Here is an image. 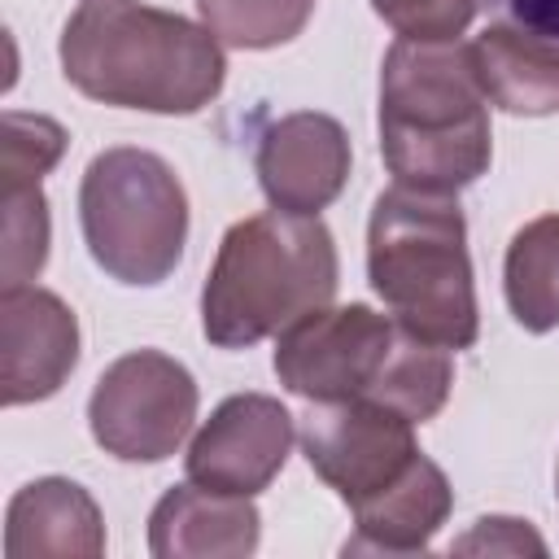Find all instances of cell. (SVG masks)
Wrapping results in <instances>:
<instances>
[{
    "instance_id": "6da1fadb",
    "label": "cell",
    "mask_w": 559,
    "mask_h": 559,
    "mask_svg": "<svg viewBox=\"0 0 559 559\" xmlns=\"http://www.w3.org/2000/svg\"><path fill=\"white\" fill-rule=\"evenodd\" d=\"M57 52L87 100L144 114H201L227 79L223 44L205 26L140 0H83Z\"/></svg>"
},
{
    "instance_id": "7a4b0ae2",
    "label": "cell",
    "mask_w": 559,
    "mask_h": 559,
    "mask_svg": "<svg viewBox=\"0 0 559 559\" xmlns=\"http://www.w3.org/2000/svg\"><path fill=\"white\" fill-rule=\"evenodd\" d=\"M380 157L402 188L459 192L489 170V96L459 39H397L380 70Z\"/></svg>"
},
{
    "instance_id": "3957f363",
    "label": "cell",
    "mask_w": 559,
    "mask_h": 559,
    "mask_svg": "<svg viewBox=\"0 0 559 559\" xmlns=\"http://www.w3.org/2000/svg\"><path fill=\"white\" fill-rule=\"evenodd\" d=\"M275 376L306 402H380L406 419H432L454 384L450 349L419 341L371 306H319L275 341Z\"/></svg>"
},
{
    "instance_id": "277c9868",
    "label": "cell",
    "mask_w": 559,
    "mask_h": 559,
    "mask_svg": "<svg viewBox=\"0 0 559 559\" xmlns=\"http://www.w3.org/2000/svg\"><path fill=\"white\" fill-rule=\"evenodd\" d=\"M336 280V240L319 214H249L218 240L201 288V332L218 349H249L332 306Z\"/></svg>"
},
{
    "instance_id": "5b68a950",
    "label": "cell",
    "mask_w": 559,
    "mask_h": 559,
    "mask_svg": "<svg viewBox=\"0 0 559 559\" xmlns=\"http://www.w3.org/2000/svg\"><path fill=\"white\" fill-rule=\"evenodd\" d=\"M367 280L389 314L428 345L467 349L480 336L467 218L454 192L393 183L367 223Z\"/></svg>"
},
{
    "instance_id": "8992f818",
    "label": "cell",
    "mask_w": 559,
    "mask_h": 559,
    "mask_svg": "<svg viewBox=\"0 0 559 559\" xmlns=\"http://www.w3.org/2000/svg\"><path fill=\"white\" fill-rule=\"evenodd\" d=\"M79 223L92 262L118 284H162L188 240L179 175L148 148H105L79 183Z\"/></svg>"
},
{
    "instance_id": "52a82bcc",
    "label": "cell",
    "mask_w": 559,
    "mask_h": 559,
    "mask_svg": "<svg viewBox=\"0 0 559 559\" xmlns=\"http://www.w3.org/2000/svg\"><path fill=\"white\" fill-rule=\"evenodd\" d=\"M197 402V380L179 358L131 349L100 371L87 397V428L122 463H162L188 441Z\"/></svg>"
},
{
    "instance_id": "ba28073f",
    "label": "cell",
    "mask_w": 559,
    "mask_h": 559,
    "mask_svg": "<svg viewBox=\"0 0 559 559\" xmlns=\"http://www.w3.org/2000/svg\"><path fill=\"white\" fill-rule=\"evenodd\" d=\"M301 454L319 472V480L332 485L354 511L411 472V463L419 459L415 419L362 397L310 402V411L301 415Z\"/></svg>"
},
{
    "instance_id": "9c48e42d",
    "label": "cell",
    "mask_w": 559,
    "mask_h": 559,
    "mask_svg": "<svg viewBox=\"0 0 559 559\" xmlns=\"http://www.w3.org/2000/svg\"><path fill=\"white\" fill-rule=\"evenodd\" d=\"M293 437H297V428L280 397L236 393V397L218 402L214 415L197 428V437L183 454L188 480L218 489V493L253 498L284 472V463L293 454Z\"/></svg>"
},
{
    "instance_id": "30bf717a",
    "label": "cell",
    "mask_w": 559,
    "mask_h": 559,
    "mask_svg": "<svg viewBox=\"0 0 559 559\" xmlns=\"http://www.w3.org/2000/svg\"><path fill=\"white\" fill-rule=\"evenodd\" d=\"M79 362L74 310L39 288L13 284L0 293V402L26 406L52 397Z\"/></svg>"
},
{
    "instance_id": "8fae6325",
    "label": "cell",
    "mask_w": 559,
    "mask_h": 559,
    "mask_svg": "<svg viewBox=\"0 0 559 559\" xmlns=\"http://www.w3.org/2000/svg\"><path fill=\"white\" fill-rule=\"evenodd\" d=\"M349 135L332 114L297 109L275 118L258 140V183L275 210L319 214L349 183Z\"/></svg>"
},
{
    "instance_id": "7c38bea8",
    "label": "cell",
    "mask_w": 559,
    "mask_h": 559,
    "mask_svg": "<svg viewBox=\"0 0 559 559\" xmlns=\"http://www.w3.org/2000/svg\"><path fill=\"white\" fill-rule=\"evenodd\" d=\"M262 515L240 493H218L197 480L175 485L148 515V550L157 559H245L258 550Z\"/></svg>"
},
{
    "instance_id": "4fadbf2b",
    "label": "cell",
    "mask_w": 559,
    "mask_h": 559,
    "mask_svg": "<svg viewBox=\"0 0 559 559\" xmlns=\"http://www.w3.org/2000/svg\"><path fill=\"white\" fill-rule=\"evenodd\" d=\"M9 559H96L105 555V520L96 498L66 476L22 485L4 511Z\"/></svg>"
},
{
    "instance_id": "5bb4252c",
    "label": "cell",
    "mask_w": 559,
    "mask_h": 559,
    "mask_svg": "<svg viewBox=\"0 0 559 559\" xmlns=\"http://www.w3.org/2000/svg\"><path fill=\"white\" fill-rule=\"evenodd\" d=\"M450 507H454V489H450L445 472L428 454H419L406 476H397L389 489H380L376 498L354 507V537L345 542V555H362V550H376V555L428 550V542L445 524Z\"/></svg>"
},
{
    "instance_id": "9a60e30c",
    "label": "cell",
    "mask_w": 559,
    "mask_h": 559,
    "mask_svg": "<svg viewBox=\"0 0 559 559\" xmlns=\"http://www.w3.org/2000/svg\"><path fill=\"white\" fill-rule=\"evenodd\" d=\"M467 52L489 105L524 118L559 114V39L555 35L493 22L467 44Z\"/></svg>"
},
{
    "instance_id": "2e32d148",
    "label": "cell",
    "mask_w": 559,
    "mask_h": 559,
    "mask_svg": "<svg viewBox=\"0 0 559 559\" xmlns=\"http://www.w3.org/2000/svg\"><path fill=\"white\" fill-rule=\"evenodd\" d=\"M502 288L524 332L559 328V214H542L511 236Z\"/></svg>"
},
{
    "instance_id": "e0dca14e",
    "label": "cell",
    "mask_w": 559,
    "mask_h": 559,
    "mask_svg": "<svg viewBox=\"0 0 559 559\" xmlns=\"http://www.w3.org/2000/svg\"><path fill=\"white\" fill-rule=\"evenodd\" d=\"M201 26L231 48H280L297 39L314 13V0H197Z\"/></svg>"
},
{
    "instance_id": "ac0fdd59",
    "label": "cell",
    "mask_w": 559,
    "mask_h": 559,
    "mask_svg": "<svg viewBox=\"0 0 559 559\" xmlns=\"http://www.w3.org/2000/svg\"><path fill=\"white\" fill-rule=\"evenodd\" d=\"M4 197V253H0V275L4 288L26 284L44 271L48 262V201L39 183L26 188H0Z\"/></svg>"
},
{
    "instance_id": "d6986e66",
    "label": "cell",
    "mask_w": 559,
    "mask_h": 559,
    "mask_svg": "<svg viewBox=\"0 0 559 559\" xmlns=\"http://www.w3.org/2000/svg\"><path fill=\"white\" fill-rule=\"evenodd\" d=\"M66 153L61 122L44 114L4 109V140H0V188H26L39 183Z\"/></svg>"
},
{
    "instance_id": "ffe728a7",
    "label": "cell",
    "mask_w": 559,
    "mask_h": 559,
    "mask_svg": "<svg viewBox=\"0 0 559 559\" xmlns=\"http://www.w3.org/2000/svg\"><path fill=\"white\" fill-rule=\"evenodd\" d=\"M485 0H371V9L397 31V39L445 44L459 39Z\"/></svg>"
},
{
    "instance_id": "44dd1931",
    "label": "cell",
    "mask_w": 559,
    "mask_h": 559,
    "mask_svg": "<svg viewBox=\"0 0 559 559\" xmlns=\"http://www.w3.org/2000/svg\"><path fill=\"white\" fill-rule=\"evenodd\" d=\"M450 550H459V555H524V550H533V555H546V542L524 524V520H511V515H485V520H476L472 524V533L467 537H459Z\"/></svg>"
},
{
    "instance_id": "7402d4cb",
    "label": "cell",
    "mask_w": 559,
    "mask_h": 559,
    "mask_svg": "<svg viewBox=\"0 0 559 559\" xmlns=\"http://www.w3.org/2000/svg\"><path fill=\"white\" fill-rule=\"evenodd\" d=\"M485 4L498 9L511 26H524V31L559 39V0H485Z\"/></svg>"
}]
</instances>
